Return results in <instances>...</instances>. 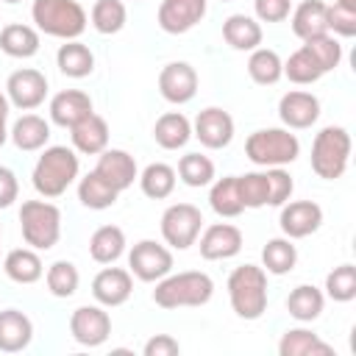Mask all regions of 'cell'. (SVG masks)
Returning a JSON list of instances; mask_svg holds the SVG:
<instances>
[{
  "label": "cell",
  "mask_w": 356,
  "mask_h": 356,
  "mask_svg": "<svg viewBox=\"0 0 356 356\" xmlns=\"http://www.w3.org/2000/svg\"><path fill=\"white\" fill-rule=\"evenodd\" d=\"M78 170H81V161H78V153L67 145H50L44 147V153L39 156L36 167H33V189L42 195V197H61L78 178Z\"/></svg>",
  "instance_id": "obj_1"
},
{
  "label": "cell",
  "mask_w": 356,
  "mask_h": 356,
  "mask_svg": "<svg viewBox=\"0 0 356 356\" xmlns=\"http://www.w3.org/2000/svg\"><path fill=\"white\" fill-rule=\"evenodd\" d=\"M214 295L211 275L200 270H184V273H167L161 281H156L153 300L161 309H184V306H206Z\"/></svg>",
  "instance_id": "obj_2"
},
{
  "label": "cell",
  "mask_w": 356,
  "mask_h": 356,
  "mask_svg": "<svg viewBox=\"0 0 356 356\" xmlns=\"http://www.w3.org/2000/svg\"><path fill=\"white\" fill-rule=\"evenodd\" d=\"M228 300L236 317L259 320L267 312V273L259 264H242L228 275Z\"/></svg>",
  "instance_id": "obj_3"
},
{
  "label": "cell",
  "mask_w": 356,
  "mask_h": 356,
  "mask_svg": "<svg viewBox=\"0 0 356 356\" xmlns=\"http://www.w3.org/2000/svg\"><path fill=\"white\" fill-rule=\"evenodd\" d=\"M31 17L36 22V31L56 36V39H78L86 31V11L78 0H33Z\"/></svg>",
  "instance_id": "obj_4"
},
{
  "label": "cell",
  "mask_w": 356,
  "mask_h": 356,
  "mask_svg": "<svg viewBox=\"0 0 356 356\" xmlns=\"http://www.w3.org/2000/svg\"><path fill=\"white\" fill-rule=\"evenodd\" d=\"M245 156L259 167H286L300 156V142L289 128H259L248 136Z\"/></svg>",
  "instance_id": "obj_5"
},
{
  "label": "cell",
  "mask_w": 356,
  "mask_h": 356,
  "mask_svg": "<svg viewBox=\"0 0 356 356\" xmlns=\"http://www.w3.org/2000/svg\"><path fill=\"white\" fill-rule=\"evenodd\" d=\"M350 134L342 125H325L312 142V170L325 181L342 178L350 161Z\"/></svg>",
  "instance_id": "obj_6"
},
{
  "label": "cell",
  "mask_w": 356,
  "mask_h": 356,
  "mask_svg": "<svg viewBox=\"0 0 356 356\" xmlns=\"http://www.w3.org/2000/svg\"><path fill=\"white\" fill-rule=\"evenodd\" d=\"M19 228L25 245H31L33 250H50L61 236V211L47 197L25 200L19 209Z\"/></svg>",
  "instance_id": "obj_7"
},
{
  "label": "cell",
  "mask_w": 356,
  "mask_h": 356,
  "mask_svg": "<svg viewBox=\"0 0 356 356\" xmlns=\"http://www.w3.org/2000/svg\"><path fill=\"white\" fill-rule=\"evenodd\" d=\"M203 228V214L195 203H172L161 214V236L170 248L186 250L197 242Z\"/></svg>",
  "instance_id": "obj_8"
},
{
  "label": "cell",
  "mask_w": 356,
  "mask_h": 356,
  "mask_svg": "<svg viewBox=\"0 0 356 356\" xmlns=\"http://www.w3.org/2000/svg\"><path fill=\"white\" fill-rule=\"evenodd\" d=\"M128 267H131V275H136L145 284H153V281H161L167 273H172V253L156 239H142L131 248Z\"/></svg>",
  "instance_id": "obj_9"
},
{
  "label": "cell",
  "mask_w": 356,
  "mask_h": 356,
  "mask_svg": "<svg viewBox=\"0 0 356 356\" xmlns=\"http://www.w3.org/2000/svg\"><path fill=\"white\" fill-rule=\"evenodd\" d=\"M70 334L83 348H100L111 337V317L106 306H78L70 314Z\"/></svg>",
  "instance_id": "obj_10"
},
{
  "label": "cell",
  "mask_w": 356,
  "mask_h": 356,
  "mask_svg": "<svg viewBox=\"0 0 356 356\" xmlns=\"http://www.w3.org/2000/svg\"><path fill=\"white\" fill-rule=\"evenodd\" d=\"M6 97L11 106L22 108V111H33L44 103L47 97V78L44 72L33 70V67H22L17 72L8 75L6 81Z\"/></svg>",
  "instance_id": "obj_11"
},
{
  "label": "cell",
  "mask_w": 356,
  "mask_h": 356,
  "mask_svg": "<svg viewBox=\"0 0 356 356\" xmlns=\"http://www.w3.org/2000/svg\"><path fill=\"white\" fill-rule=\"evenodd\" d=\"M192 136L209 150H222L234 139V117L217 106H209L195 117Z\"/></svg>",
  "instance_id": "obj_12"
},
{
  "label": "cell",
  "mask_w": 356,
  "mask_h": 356,
  "mask_svg": "<svg viewBox=\"0 0 356 356\" xmlns=\"http://www.w3.org/2000/svg\"><path fill=\"white\" fill-rule=\"evenodd\" d=\"M281 234L289 239H303L323 225V209L314 200H286L278 214Z\"/></svg>",
  "instance_id": "obj_13"
},
{
  "label": "cell",
  "mask_w": 356,
  "mask_h": 356,
  "mask_svg": "<svg viewBox=\"0 0 356 356\" xmlns=\"http://www.w3.org/2000/svg\"><path fill=\"white\" fill-rule=\"evenodd\" d=\"M159 92L167 103L184 106L195 97L197 92V72L192 64L186 61H170L161 72H159Z\"/></svg>",
  "instance_id": "obj_14"
},
{
  "label": "cell",
  "mask_w": 356,
  "mask_h": 356,
  "mask_svg": "<svg viewBox=\"0 0 356 356\" xmlns=\"http://www.w3.org/2000/svg\"><path fill=\"white\" fill-rule=\"evenodd\" d=\"M206 17V0H161L156 22L164 33H186Z\"/></svg>",
  "instance_id": "obj_15"
},
{
  "label": "cell",
  "mask_w": 356,
  "mask_h": 356,
  "mask_svg": "<svg viewBox=\"0 0 356 356\" xmlns=\"http://www.w3.org/2000/svg\"><path fill=\"white\" fill-rule=\"evenodd\" d=\"M134 292V275L131 270L122 267H103L95 278H92V295L100 306L114 309L122 306Z\"/></svg>",
  "instance_id": "obj_16"
},
{
  "label": "cell",
  "mask_w": 356,
  "mask_h": 356,
  "mask_svg": "<svg viewBox=\"0 0 356 356\" xmlns=\"http://www.w3.org/2000/svg\"><path fill=\"white\" fill-rule=\"evenodd\" d=\"M278 117L289 131H303L312 128L320 117V100L312 92L292 89L278 100Z\"/></svg>",
  "instance_id": "obj_17"
},
{
  "label": "cell",
  "mask_w": 356,
  "mask_h": 356,
  "mask_svg": "<svg viewBox=\"0 0 356 356\" xmlns=\"http://www.w3.org/2000/svg\"><path fill=\"white\" fill-rule=\"evenodd\" d=\"M95 172L108 181L117 192H125L128 186H134V181L139 178V170H136V161L128 150H120V147H106L100 156H97V164H95Z\"/></svg>",
  "instance_id": "obj_18"
},
{
  "label": "cell",
  "mask_w": 356,
  "mask_h": 356,
  "mask_svg": "<svg viewBox=\"0 0 356 356\" xmlns=\"http://www.w3.org/2000/svg\"><path fill=\"white\" fill-rule=\"evenodd\" d=\"M200 256L206 261L234 259L242 250V231L231 222H214L200 234Z\"/></svg>",
  "instance_id": "obj_19"
},
{
  "label": "cell",
  "mask_w": 356,
  "mask_h": 356,
  "mask_svg": "<svg viewBox=\"0 0 356 356\" xmlns=\"http://www.w3.org/2000/svg\"><path fill=\"white\" fill-rule=\"evenodd\" d=\"M72 136V150L83 153V156H100L108 147V122L100 114H89L83 117L78 125L70 128Z\"/></svg>",
  "instance_id": "obj_20"
},
{
  "label": "cell",
  "mask_w": 356,
  "mask_h": 356,
  "mask_svg": "<svg viewBox=\"0 0 356 356\" xmlns=\"http://www.w3.org/2000/svg\"><path fill=\"white\" fill-rule=\"evenodd\" d=\"M89 114H92V97L81 89H64L50 100V120L61 128H72Z\"/></svg>",
  "instance_id": "obj_21"
},
{
  "label": "cell",
  "mask_w": 356,
  "mask_h": 356,
  "mask_svg": "<svg viewBox=\"0 0 356 356\" xmlns=\"http://www.w3.org/2000/svg\"><path fill=\"white\" fill-rule=\"evenodd\" d=\"M33 339V323L19 309H3L0 312V350L3 353H19Z\"/></svg>",
  "instance_id": "obj_22"
},
{
  "label": "cell",
  "mask_w": 356,
  "mask_h": 356,
  "mask_svg": "<svg viewBox=\"0 0 356 356\" xmlns=\"http://www.w3.org/2000/svg\"><path fill=\"white\" fill-rule=\"evenodd\" d=\"M292 33L298 39H312L328 31V6L323 0H303L292 11Z\"/></svg>",
  "instance_id": "obj_23"
},
{
  "label": "cell",
  "mask_w": 356,
  "mask_h": 356,
  "mask_svg": "<svg viewBox=\"0 0 356 356\" xmlns=\"http://www.w3.org/2000/svg\"><path fill=\"white\" fill-rule=\"evenodd\" d=\"M8 136H11V142L19 150L33 153V150H42L47 145V139H50V122L44 117H39V114H22L11 125Z\"/></svg>",
  "instance_id": "obj_24"
},
{
  "label": "cell",
  "mask_w": 356,
  "mask_h": 356,
  "mask_svg": "<svg viewBox=\"0 0 356 356\" xmlns=\"http://www.w3.org/2000/svg\"><path fill=\"white\" fill-rule=\"evenodd\" d=\"M3 273L14 284H36L44 275V267L33 248H14L3 259Z\"/></svg>",
  "instance_id": "obj_25"
},
{
  "label": "cell",
  "mask_w": 356,
  "mask_h": 356,
  "mask_svg": "<svg viewBox=\"0 0 356 356\" xmlns=\"http://www.w3.org/2000/svg\"><path fill=\"white\" fill-rule=\"evenodd\" d=\"M261 25L256 17L248 14H231L222 22V39L234 47V50H256L261 47Z\"/></svg>",
  "instance_id": "obj_26"
},
{
  "label": "cell",
  "mask_w": 356,
  "mask_h": 356,
  "mask_svg": "<svg viewBox=\"0 0 356 356\" xmlns=\"http://www.w3.org/2000/svg\"><path fill=\"white\" fill-rule=\"evenodd\" d=\"M39 31L22 22H11L0 31V50L11 58H31L39 53Z\"/></svg>",
  "instance_id": "obj_27"
},
{
  "label": "cell",
  "mask_w": 356,
  "mask_h": 356,
  "mask_svg": "<svg viewBox=\"0 0 356 356\" xmlns=\"http://www.w3.org/2000/svg\"><path fill=\"white\" fill-rule=\"evenodd\" d=\"M153 139L164 150H178L192 139V122L181 111H167L153 125Z\"/></svg>",
  "instance_id": "obj_28"
},
{
  "label": "cell",
  "mask_w": 356,
  "mask_h": 356,
  "mask_svg": "<svg viewBox=\"0 0 356 356\" xmlns=\"http://www.w3.org/2000/svg\"><path fill=\"white\" fill-rule=\"evenodd\" d=\"M281 356H331L334 348L309 328H289L278 342Z\"/></svg>",
  "instance_id": "obj_29"
},
{
  "label": "cell",
  "mask_w": 356,
  "mask_h": 356,
  "mask_svg": "<svg viewBox=\"0 0 356 356\" xmlns=\"http://www.w3.org/2000/svg\"><path fill=\"white\" fill-rule=\"evenodd\" d=\"M56 64L67 78H86L95 70V56L83 42L67 39L56 53Z\"/></svg>",
  "instance_id": "obj_30"
},
{
  "label": "cell",
  "mask_w": 356,
  "mask_h": 356,
  "mask_svg": "<svg viewBox=\"0 0 356 356\" xmlns=\"http://www.w3.org/2000/svg\"><path fill=\"white\" fill-rule=\"evenodd\" d=\"M125 253V234L120 225H100L89 239V256L97 264H114Z\"/></svg>",
  "instance_id": "obj_31"
},
{
  "label": "cell",
  "mask_w": 356,
  "mask_h": 356,
  "mask_svg": "<svg viewBox=\"0 0 356 356\" xmlns=\"http://www.w3.org/2000/svg\"><path fill=\"white\" fill-rule=\"evenodd\" d=\"M298 264V248L292 245L289 236H275L267 239V245L261 248V267L270 275H286L292 273Z\"/></svg>",
  "instance_id": "obj_32"
},
{
  "label": "cell",
  "mask_w": 356,
  "mask_h": 356,
  "mask_svg": "<svg viewBox=\"0 0 356 356\" xmlns=\"http://www.w3.org/2000/svg\"><path fill=\"white\" fill-rule=\"evenodd\" d=\"M323 306H325V295L312 286V284H300L289 292L286 298V312L289 317H295L298 323H312L323 314Z\"/></svg>",
  "instance_id": "obj_33"
},
{
  "label": "cell",
  "mask_w": 356,
  "mask_h": 356,
  "mask_svg": "<svg viewBox=\"0 0 356 356\" xmlns=\"http://www.w3.org/2000/svg\"><path fill=\"white\" fill-rule=\"evenodd\" d=\"M209 206L217 217H239L245 211L242 197H239V186H236V175H225V178L211 181Z\"/></svg>",
  "instance_id": "obj_34"
},
{
  "label": "cell",
  "mask_w": 356,
  "mask_h": 356,
  "mask_svg": "<svg viewBox=\"0 0 356 356\" xmlns=\"http://www.w3.org/2000/svg\"><path fill=\"white\" fill-rule=\"evenodd\" d=\"M248 75L259 86H273L284 78V61L275 50L256 47V50H250V58H248Z\"/></svg>",
  "instance_id": "obj_35"
},
{
  "label": "cell",
  "mask_w": 356,
  "mask_h": 356,
  "mask_svg": "<svg viewBox=\"0 0 356 356\" xmlns=\"http://www.w3.org/2000/svg\"><path fill=\"white\" fill-rule=\"evenodd\" d=\"M117 197H120V192H117L108 181H103L95 170L86 172V175L78 181V200H81L86 209H95V211L111 209V206L117 203Z\"/></svg>",
  "instance_id": "obj_36"
},
{
  "label": "cell",
  "mask_w": 356,
  "mask_h": 356,
  "mask_svg": "<svg viewBox=\"0 0 356 356\" xmlns=\"http://www.w3.org/2000/svg\"><path fill=\"white\" fill-rule=\"evenodd\" d=\"M139 186L150 200H164L175 189V170L164 161H153L139 172Z\"/></svg>",
  "instance_id": "obj_37"
},
{
  "label": "cell",
  "mask_w": 356,
  "mask_h": 356,
  "mask_svg": "<svg viewBox=\"0 0 356 356\" xmlns=\"http://www.w3.org/2000/svg\"><path fill=\"white\" fill-rule=\"evenodd\" d=\"M89 19H92V28L103 36H111V33H120L128 22V11H125V3L122 0H95L92 11H89Z\"/></svg>",
  "instance_id": "obj_38"
},
{
  "label": "cell",
  "mask_w": 356,
  "mask_h": 356,
  "mask_svg": "<svg viewBox=\"0 0 356 356\" xmlns=\"http://www.w3.org/2000/svg\"><path fill=\"white\" fill-rule=\"evenodd\" d=\"M175 175L186 186H195V189L209 186L214 181V161L209 156H203V153H186V156H181Z\"/></svg>",
  "instance_id": "obj_39"
},
{
  "label": "cell",
  "mask_w": 356,
  "mask_h": 356,
  "mask_svg": "<svg viewBox=\"0 0 356 356\" xmlns=\"http://www.w3.org/2000/svg\"><path fill=\"white\" fill-rule=\"evenodd\" d=\"M284 75H286L292 83H298V86H309V83L320 81L325 72H323L320 64L312 58V53L300 44V47L284 61Z\"/></svg>",
  "instance_id": "obj_40"
},
{
  "label": "cell",
  "mask_w": 356,
  "mask_h": 356,
  "mask_svg": "<svg viewBox=\"0 0 356 356\" xmlns=\"http://www.w3.org/2000/svg\"><path fill=\"white\" fill-rule=\"evenodd\" d=\"M44 281H47L50 295H56V298H72V295L78 292L81 273H78V267H75L72 261L58 259V261H53V264L47 267Z\"/></svg>",
  "instance_id": "obj_41"
},
{
  "label": "cell",
  "mask_w": 356,
  "mask_h": 356,
  "mask_svg": "<svg viewBox=\"0 0 356 356\" xmlns=\"http://www.w3.org/2000/svg\"><path fill=\"white\" fill-rule=\"evenodd\" d=\"M303 47L312 53V58L320 64L323 72H331L339 67L342 61V44L334 33H320V36H312V39H303Z\"/></svg>",
  "instance_id": "obj_42"
},
{
  "label": "cell",
  "mask_w": 356,
  "mask_h": 356,
  "mask_svg": "<svg viewBox=\"0 0 356 356\" xmlns=\"http://www.w3.org/2000/svg\"><path fill=\"white\" fill-rule=\"evenodd\" d=\"M325 295L337 303H350L356 298V267L339 264L325 275Z\"/></svg>",
  "instance_id": "obj_43"
},
{
  "label": "cell",
  "mask_w": 356,
  "mask_h": 356,
  "mask_svg": "<svg viewBox=\"0 0 356 356\" xmlns=\"http://www.w3.org/2000/svg\"><path fill=\"white\" fill-rule=\"evenodd\" d=\"M239 197L245 209H261L267 206V172H245L236 175Z\"/></svg>",
  "instance_id": "obj_44"
},
{
  "label": "cell",
  "mask_w": 356,
  "mask_h": 356,
  "mask_svg": "<svg viewBox=\"0 0 356 356\" xmlns=\"http://www.w3.org/2000/svg\"><path fill=\"white\" fill-rule=\"evenodd\" d=\"M267 206H284L292 197L295 181L284 167H267Z\"/></svg>",
  "instance_id": "obj_45"
},
{
  "label": "cell",
  "mask_w": 356,
  "mask_h": 356,
  "mask_svg": "<svg viewBox=\"0 0 356 356\" xmlns=\"http://www.w3.org/2000/svg\"><path fill=\"white\" fill-rule=\"evenodd\" d=\"M328 31H334V36H356V11L342 8V6H328Z\"/></svg>",
  "instance_id": "obj_46"
},
{
  "label": "cell",
  "mask_w": 356,
  "mask_h": 356,
  "mask_svg": "<svg viewBox=\"0 0 356 356\" xmlns=\"http://www.w3.org/2000/svg\"><path fill=\"white\" fill-rule=\"evenodd\" d=\"M259 22H284L292 11V0H253Z\"/></svg>",
  "instance_id": "obj_47"
},
{
  "label": "cell",
  "mask_w": 356,
  "mask_h": 356,
  "mask_svg": "<svg viewBox=\"0 0 356 356\" xmlns=\"http://www.w3.org/2000/svg\"><path fill=\"white\" fill-rule=\"evenodd\" d=\"M142 353H145V356H178V353H181V345H178V339L170 337V334H156V337H150V339L145 342Z\"/></svg>",
  "instance_id": "obj_48"
},
{
  "label": "cell",
  "mask_w": 356,
  "mask_h": 356,
  "mask_svg": "<svg viewBox=\"0 0 356 356\" xmlns=\"http://www.w3.org/2000/svg\"><path fill=\"white\" fill-rule=\"evenodd\" d=\"M19 195V181L14 175V170L0 167V209H8Z\"/></svg>",
  "instance_id": "obj_49"
},
{
  "label": "cell",
  "mask_w": 356,
  "mask_h": 356,
  "mask_svg": "<svg viewBox=\"0 0 356 356\" xmlns=\"http://www.w3.org/2000/svg\"><path fill=\"white\" fill-rule=\"evenodd\" d=\"M8 108H11V103H8V97L0 92V147H3V145H6V139H8V128H6Z\"/></svg>",
  "instance_id": "obj_50"
},
{
  "label": "cell",
  "mask_w": 356,
  "mask_h": 356,
  "mask_svg": "<svg viewBox=\"0 0 356 356\" xmlns=\"http://www.w3.org/2000/svg\"><path fill=\"white\" fill-rule=\"evenodd\" d=\"M337 6H342V8H350V11H356V0H337Z\"/></svg>",
  "instance_id": "obj_51"
},
{
  "label": "cell",
  "mask_w": 356,
  "mask_h": 356,
  "mask_svg": "<svg viewBox=\"0 0 356 356\" xmlns=\"http://www.w3.org/2000/svg\"><path fill=\"white\" fill-rule=\"evenodd\" d=\"M6 3H22V0H6Z\"/></svg>",
  "instance_id": "obj_52"
},
{
  "label": "cell",
  "mask_w": 356,
  "mask_h": 356,
  "mask_svg": "<svg viewBox=\"0 0 356 356\" xmlns=\"http://www.w3.org/2000/svg\"><path fill=\"white\" fill-rule=\"evenodd\" d=\"M220 3H228V0H220Z\"/></svg>",
  "instance_id": "obj_53"
},
{
  "label": "cell",
  "mask_w": 356,
  "mask_h": 356,
  "mask_svg": "<svg viewBox=\"0 0 356 356\" xmlns=\"http://www.w3.org/2000/svg\"><path fill=\"white\" fill-rule=\"evenodd\" d=\"M0 234H3V228H0Z\"/></svg>",
  "instance_id": "obj_54"
}]
</instances>
